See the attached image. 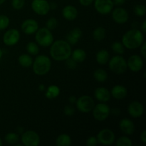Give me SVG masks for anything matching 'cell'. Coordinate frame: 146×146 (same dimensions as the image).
Instances as JSON below:
<instances>
[{"label":"cell","instance_id":"cell-26","mask_svg":"<svg viewBox=\"0 0 146 146\" xmlns=\"http://www.w3.org/2000/svg\"><path fill=\"white\" fill-rule=\"evenodd\" d=\"M19 64L24 68H29V67L31 66L33 64V60L32 57L29 54H21L19 56L18 58Z\"/></svg>","mask_w":146,"mask_h":146},{"label":"cell","instance_id":"cell-34","mask_svg":"<svg viewBox=\"0 0 146 146\" xmlns=\"http://www.w3.org/2000/svg\"><path fill=\"white\" fill-rule=\"evenodd\" d=\"M10 24V19L7 15H0V31L4 30L9 27Z\"/></svg>","mask_w":146,"mask_h":146},{"label":"cell","instance_id":"cell-40","mask_svg":"<svg viewBox=\"0 0 146 146\" xmlns=\"http://www.w3.org/2000/svg\"><path fill=\"white\" fill-rule=\"evenodd\" d=\"M78 1L80 4L84 7H88L94 3V0H78Z\"/></svg>","mask_w":146,"mask_h":146},{"label":"cell","instance_id":"cell-19","mask_svg":"<svg viewBox=\"0 0 146 146\" xmlns=\"http://www.w3.org/2000/svg\"><path fill=\"white\" fill-rule=\"evenodd\" d=\"M82 31L78 27L73 29L66 36V41L71 45H75L82 36Z\"/></svg>","mask_w":146,"mask_h":146},{"label":"cell","instance_id":"cell-7","mask_svg":"<svg viewBox=\"0 0 146 146\" xmlns=\"http://www.w3.org/2000/svg\"><path fill=\"white\" fill-rule=\"evenodd\" d=\"M111 113V108L106 103H100L94 106L92 110L93 116L96 121H104L108 118Z\"/></svg>","mask_w":146,"mask_h":146},{"label":"cell","instance_id":"cell-10","mask_svg":"<svg viewBox=\"0 0 146 146\" xmlns=\"http://www.w3.org/2000/svg\"><path fill=\"white\" fill-rule=\"evenodd\" d=\"M94 2L95 9L102 15L110 14L113 9V0H94Z\"/></svg>","mask_w":146,"mask_h":146},{"label":"cell","instance_id":"cell-14","mask_svg":"<svg viewBox=\"0 0 146 146\" xmlns=\"http://www.w3.org/2000/svg\"><path fill=\"white\" fill-rule=\"evenodd\" d=\"M112 18L117 24H123L128 21L129 15L126 9L122 7H117L113 9Z\"/></svg>","mask_w":146,"mask_h":146},{"label":"cell","instance_id":"cell-41","mask_svg":"<svg viewBox=\"0 0 146 146\" xmlns=\"http://www.w3.org/2000/svg\"><path fill=\"white\" fill-rule=\"evenodd\" d=\"M141 48V54L144 58H146V43L144 41L142 45L140 46Z\"/></svg>","mask_w":146,"mask_h":146},{"label":"cell","instance_id":"cell-17","mask_svg":"<svg viewBox=\"0 0 146 146\" xmlns=\"http://www.w3.org/2000/svg\"><path fill=\"white\" fill-rule=\"evenodd\" d=\"M119 127L121 131L125 135H133L135 132V124L129 118H123L120 121Z\"/></svg>","mask_w":146,"mask_h":146},{"label":"cell","instance_id":"cell-50","mask_svg":"<svg viewBox=\"0 0 146 146\" xmlns=\"http://www.w3.org/2000/svg\"><path fill=\"white\" fill-rule=\"evenodd\" d=\"M2 145V141H1V139L0 138V146Z\"/></svg>","mask_w":146,"mask_h":146},{"label":"cell","instance_id":"cell-32","mask_svg":"<svg viewBox=\"0 0 146 146\" xmlns=\"http://www.w3.org/2000/svg\"><path fill=\"white\" fill-rule=\"evenodd\" d=\"M117 146H132L133 143L131 138L127 136H121L116 141Z\"/></svg>","mask_w":146,"mask_h":146},{"label":"cell","instance_id":"cell-38","mask_svg":"<svg viewBox=\"0 0 146 146\" xmlns=\"http://www.w3.org/2000/svg\"><path fill=\"white\" fill-rule=\"evenodd\" d=\"M66 61V66L68 67V68H70V69H75V68H76L77 64H78V63L76 62L71 57L67 58Z\"/></svg>","mask_w":146,"mask_h":146},{"label":"cell","instance_id":"cell-21","mask_svg":"<svg viewBox=\"0 0 146 146\" xmlns=\"http://www.w3.org/2000/svg\"><path fill=\"white\" fill-rule=\"evenodd\" d=\"M111 95L117 100H122L128 95V90L122 85H115L113 87Z\"/></svg>","mask_w":146,"mask_h":146},{"label":"cell","instance_id":"cell-37","mask_svg":"<svg viewBox=\"0 0 146 146\" xmlns=\"http://www.w3.org/2000/svg\"><path fill=\"white\" fill-rule=\"evenodd\" d=\"M64 113L67 116H71L75 113V109L71 105L66 106L64 108Z\"/></svg>","mask_w":146,"mask_h":146},{"label":"cell","instance_id":"cell-39","mask_svg":"<svg viewBox=\"0 0 146 146\" xmlns=\"http://www.w3.org/2000/svg\"><path fill=\"white\" fill-rule=\"evenodd\" d=\"M87 146H96L98 144L96 136H91L86 140V142Z\"/></svg>","mask_w":146,"mask_h":146},{"label":"cell","instance_id":"cell-42","mask_svg":"<svg viewBox=\"0 0 146 146\" xmlns=\"http://www.w3.org/2000/svg\"><path fill=\"white\" fill-rule=\"evenodd\" d=\"M140 138H141V141L143 143H144V144L146 143V131L145 130H144V131L141 133Z\"/></svg>","mask_w":146,"mask_h":146},{"label":"cell","instance_id":"cell-45","mask_svg":"<svg viewBox=\"0 0 146 146\" xmlns=\"http://www.w3.org/2000/svg\"><path fill=\"white\" fill-rule=\"evenodd\" d=\"M141 31H142L143 34H144V33H145V31H146V21H145V20L143 21V24H142V25H141Z\"/></svg>","mask_w":146,"mask_h":146},{"label":"cell","instance_id":"cell-9","mask_svg":"<svg viewBox=\"0 0 146 146\" xmlns=\"http://www.w3.org/2000/svg\"><path fill=\"white\" fill-rule=\"evenodd\" d=\"M21 143L25 146H37L40 144V137L36 131H27L21 135Z\"/></svg>","mask_w":146,"mask_h":146},{"label":"cell","instance_id":"cell-4","mask_svg":"<svg viewBox=\"0 0 146 146\" xmlns=\"http://www.w3.org/2000/svg\"><path fill=\"white\" fill-rule=\"evenodd\" d=\"M35 40L37 44L44 47L50 46L54 41V36L51 30L46 27L38 28L35 33Z\"/></svg>","mask_w":146,"mask_h":146},{"label":"cell","instance_id":"cell-24","mask_svg":"<svg viewBox=\"0 0 146 146\" xmlns=\"http://www.w3.org/2000/svg\"><path fill=\"white\" fill-rule=\"evenodd\" d=\"M60 92L59 87L56 85H51L47 88L45 96L48 99H54L59 96Z\"/></svg>","mask_w":146,"mask_h":146},{"label":"cell","instance_id":"cell-23","mask_svg":"<svg viewBox=\"0 0 146 146\" xmlns=\"http://www.w3.org/2000/svg\"><path fill=\"white\" fill-rule=\"evenodd\" d=\"M71 57L76 63H82L86 58V53L82 48H76L71 52Z\"/></svg>","mask_w":146,"mask_h":146},{"label":"cell","instance_id":"cell-31","mask_svg":"<svg viewBox=\"0 0 146 146\" xmlns=\"http://www.w3.org/2000/svg\"><path fill=\"white\" fill-rule=\"evenodd\" d=\"M111 48L114 53L118 55H122L125 52V47L120 41H115L111 45Z\"/></svg>","mask_w":146,"mask_h":146},{"label":"cell","instance_id":"cell-47","mask_svg":"<svg viewBox=\"0 0 146 146\" xmlns=\"http://www.w3.org/2000/svg\"><path fill=\"white\" fill-rule=\"evenodd\" d=\"M38 90L40 91H45V86L42 84H39V86H38Z\"/></svg>","mask_w":146,"mask_h":146},{"label":"cell","instance_id":"cell-29","mask_svg":"<svg viewBox=\"0 0 146 146\" xmlns=\"http://www.w3.org/2000/svg\"><path fill=\"white\" fill-rule=\"evenodd\" d=\"M26 49L30 55H37L39 53V47L36 42L30 41L26 46Z\"/></svg>","mask_w":146,"mask_h":146},{"label":"cell","instance_id":"cell-11","mask_svg":"<svg viewBox=\"0 0 146 146\" xmlns=\"http://www.w3.org/2000/svg\"><path fill=\"white\" fill-rule=\"evenodd\" d=\"M31 6L33 11L41 16L46 15L51 9L50 4L47 0H33Z\"/></svg>","mask_w":146,"mask_h":146},{"label":"cell","instance_id":"cell-27","mask_svg":"<svg viewBox=\"0 0 146 146\" xmlns=\"http://www.w3.org/2000/svg\"><path fill=\"white\" fill-rule=\"evenodd\" d=\"M106 35V29L103 27H98L93 31V37L97 41H101L105 38Z\"/></svg>","mask_w":146,"mask_h":146},{"label":"cell","instance_id":"cell-49","mask_svg":"<svg viewBox=\"0 0 146 146\" xmlns=\"http://www.w3.org/2000/svg\"><path fill=\"white\" fill-rule=\"evenodd\" d=\"M6 0H0V5H1L2 4H4Z\"/></svg>","mask_w":146,"mask_h":146},{"label":"cell","instance_id":"cell-20","mask_svg":"<svg viewBox=\"0 0 146 146\" xmlns=\"http://www.w3.org/2000/svg\"><path fill=\"white\" fill-rule=\"evenodd\" d=\"M62 15L68 21H74L78 16V10L74 6L67 5L62 9Z\"/></svg>","mask_w":146,"mask_h":146},{"label":"cell","instance_id":"cell-3","mask_svg":"<svg viewBox=\"0 0 146 146\" xmlns=\"http://www.w3.org/2000/svg\"><path fill=\"white\" fill-rule=\"evenodd\" d=\"M33 71L37 76H44L48 74L51 68V61L46 55H39L36 57L32 64Z\"/></svg>","mask_w":146,"mask_h":146},{"label":"cell","instance_id":"cell-15","mask_svg":"<svg viewBox=\"0 0 146 146\" xmlns=\"http://www.w3.org/2000/svg\"><path fill=\"white\" fill-rule=\"evenodd\" d=\"M128 113L133 118H140L144 113L143 105L138 101H132L128 106Z\"/></svg>","mask_w":146,"mask_h":146},{"label":"cell","instance_id":"cell-35","mask_svg":"<svg viewBox=\"0 0 146 146\" xmlns=\"http://www.w3.org/2000/svg\"><path fill=\"white\" fill-rule=\"evenodd\" d=\"M57 25H58V21L55 17H51V18L48 19V21H46V28L49 30L55 29Z\"/></svg>","mask_w":146,"mask_h":146},{"label":"cell","instance_id":"cell-46","mask_svg":"<svg viewBox=\"0 0 146 146\" xmlns=\"http://www.w3.org/2000/svg\"><path fill=\"white\" fill-rule=\"evenodd\" d=\"M120 110L118 108H113L112 110V113L115 115H120Z\"/></svg>","mask_w":146,"mask_h":146},{"label":"cell","instance_id":"cell-36","mask_svg":"<svg viewBox=\"0 0 146 146\" xmlns=\"http://www.w3.org/2000/svg\"><path fill=\"white\" fill-rule=\"evenodd\" d=\"M25 5V0H12L11 6L15 10H20Z\"/></svg>","mask_w":146,"mask_h":146},{"label":"cell","instance_id":"cell-48","mask_svg":"<svg viewBox=\"0 0 146 146\" xmlns=\"http://www.w3.org/2000/svg\"><path fill=\"white\" fill-rule=\"evenodd\" d=\"M2 56H3V51H2V49L0 48V60L1 59Z\"/></svg>","mask_w":146,"mask_h":146},{"label":"cell","instance_id":"cell-2","mask_svg":"<svg viewBox=\"0 0 146 146\" xmlns=\"http://www.w3.org/2000/svg\"><path fill=\"white\" fill-rule=\"evenodd\" d=\"M144 42V34L141 30L137 29L128 30L122 37V44L128 49H135L140 48Z\"/></svg>","mask_w":146,"mask_h":146},{"label":"cell","instance_id":"cell-22","mask_svg":"<svg viewBox=\"0 0 146 146\" xmlns=\"http://www.w3.org/2000/svg\"><path fill=\"white\" fill-rule=\"evenodd\" d=\"M96 59L98 64L101 65H105L110 59V54L106 49H101L97 52L96 55Z\"/></svg>","mask_w":146,"mask_h":146},{"label":"cell","instance_id":"cell-43","mask_svg":"<svg viewBox=\"0 0 146 146\" xmlns=\"http://www.w3.org/2000/svg\"><path fill=\"white\" fill-rule=\"evenodd\" d=\"M113 1L114 5L121 6V5H123V4H125L126 0H113Z\"/></svg>","mask_w":146,"mask_h":146},{"label":"cell","instance_id":"cell-1","mask_svg":"<svg viewBox=\"0 0 146 146\" xmlns=\"http://www.w3.org/2000/svg\"><path fill=\"white\" fill-rule=\"evenodd\" d=\"M50 46V55L55 61H66L71 57L72 52L71 45L66 41L57 40L54 41Z\"/></svg>","mask_w":146,"mask_h":146},{"label":"cell","instance_id":"cell-30","mask_svg":"<svg viewBox=\"0 0 146 146\" xmlns=\"http://www.w3.org/2000/svg\"><path fill=\"white\" fill-rule=\"evenodd\" d=\"M19 136L15 133H9L5 135V141L10 145H15L19 142Z\"/></svg>","mask_w":146,"mask_h":146},{"label":"cell","instance_id":"cell-44","mask_svg":"<svg viewBox=\"0 0 146 146\" xmlns=\"http://www.w3.org/2000/svg\"><path fill=\"white\" fill-rule=\"evenodd\" d=\"M76 100H77V98L75 96H71L69 97V98H68L69 103L71 104H76Z\"/></svg>","mask_w":146,"mask_h":146},{"label":"cell","instance_id":"cell-13","mask_svg":"<svg viewBox=\"0 0 146 146\" xmlns=\"http://www.w3.org/2000/svg\"><path fill=\"white\" fill-rule=\"evenodd\" d=\"M127 61V66L133 72H138L142 70L144 66L142 57L137 54L131 56Z\"/></svg>","mask_w":146,"mask_h":146},{"label":"cell","instance_id":"cell-6","mask_svg":"<svg viewBox=\"0 0 146 146\" xmlns=\"http://www.w3.org/2000/svg\"><path fill=\"white\" fill-rule=\"evenodd\" d=\"M76 107L80 112L88 113L91 112L95 106L94 100L88 95H84L76 100Z\"/></svg>","mask_w":146,"mask_h":146},{"label":"cell","instance_id":"cell-16","mask_svg":"<svg viewBox=\"0 0 146 146\" xmlns=\"http://www.w3.org/2000/svg\"><path fill=\"white\" fill-rule=\"evenodd\" d=\"M21 28L24 34L31 35V34H35L38 29V24L35 19H27L23 21Z\"/></svg>","mask_w":146,"mask_h":146},{"label":"cell","instance_id":"cell-5","mask_svg":"<svg viewBox=\"0 0 146 146\" xmlns=\"http://www.w3.org/2000/svg\"><path fill=\"white\" fill-rule=\"evenodd\" d=\"M108 66L110 70L116 74H124L128 68L126 60L121 55L115 56L109 59Z\"/></svg>","mask_w":146,"mask_h":146},{"label":"cell","instance_id":"cell-12","mask_svg":"<svg viewBox=\"0 0 146 146\" xmlns=\"http://www.w3.org/2000/svg\"><path fill=\"white\" fill-rule=\"evenodd\" d=\"M20 40V32L16 29H11L6 31L3 36V42L6 46H12Z\"/></svg>","mask_w":146,"mask_h":146},{"label":"cell","instance_id":"cell-28","mask_svg":"<svg viewBox=\"0 0 146 146\" xmlns=\"http://www.w3.org/2000/svg\"><path fill=\"white\" fill-rule=\"evenodd\" d=\"M94 77L98 82H104L108 78V74L103 68H98L94 71Z\"/></svg>","mask_w":146,"mask_h":146},{"label":"cell","instance_id":"cell-25","mask_svg":"<svg viewBox=\"0 0 146 146\" xmlns=\"http://www.w3.org/2000/svg\"><path fill=\"white\" fill-rule=\"evenodd\" d=\"M72 143V141L70 137L66 133H62L57 137L56 140V144L57 146H70Z\"/></svg>","mask_w":146,"mask_h":146},{"label":"cell","instance_id":"cell-18","mask_svg":"<svg viewBox=\"0 0 146 146\" xmlns=\"http://www.w3.org/2000/svg\"><path fill=\"white\" fill-rule=\"evenodd\" d=\"M94 96L97 101L101 103H106L111 99V92L105 87H98L94 91Z\"/></svg>","mask_w":146,"mask_h":146},{"label":"cell","instance_id":"cell-33","mask_svg":"<svg viewBox=\"0 0 146 146\" xmlns=\"http://www.w3.org/2000/svg\"><path fill=\"white\" fill-rule=\"evenodd\" d=\"M133 11L138 17H143L146 13V7L143 4H137L134 7Z\"/></svg>","mask_w":146,"mask_h":146},{"label":"cell","instance_id":"cell-8","mask_svg":"<svg viewBox=\"0 0 146 146\" xmlns=\"http://www.w3.org/2000/svg\"><path fill=\"white\" fill-rule=\"evenodd\" d=\"M96 138L98 143L104 145H111L115 141V133L108 128H104L100 131L97 134Z\"/></svg>","mask_w":146,"mask_h":146}]
</instances>
